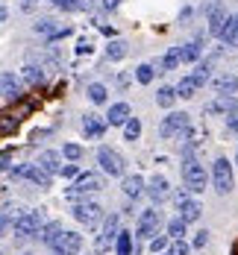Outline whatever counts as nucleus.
I'll return each instance as SVG.
<instances>
[{
    "instance_id": "1",
    "label": "nucleus",
    "mask_w": 238,
    "mask_h": 255,
    "mask_svg": "<svg viewBox=\"0 0 238 255\" xmlns=\"http://www.w3.org/2000/svg\"><path fill=\"white\" fill-rule=\"evenodd\" d=\"M41 226H44V214L41 211H21L12 220V229H15L18 238H35Z\"/></svg>"
},
{
    "instance_id": "2",
    "label": "nucleus",
    "mask_w": 238,
    "mask_h": 255,
    "mask_svg": "<svg viewBox=\"0 0 238 255\" xmlns=\"http://www.w3.org/2000/svg\"><path fill=\"white\" fill-rule=\"evenodd\" d=\"M212 182H215V191H218L221 197H227V194L233 191L236 176H233V164H230L227 158H215V164H212Z\"/></svg>"
},
{
    "instance_id": "3",
    "label": "nucleus",
    "mask_w": 238,
    "mask_h": 255,
    "mask_svg": "<svg viewBox=\"0 0 238 255\" xmlns=\"http://www.w3.org/2000/svg\"><path fill=\"white\" fill-rule=\"evenodd\" d=\"M183 179H185V188H188L191 194H200V191L206 188V170H203V164H200L197 158H185Z\"/></svg>"
},
{
    "instance_id": "4",
    "label": "nucleus",
    "mask_w": 238,
    "mask_h": 255,
    "mask_svg": "<svg viewBox=\"0 0 238 255\" xmlns=\"http://www.w3.org/2000/svg\"><path fill=\"white\" fill-rule=\"evenodd\" d=\"M97 161H100V170H103L106 176H124V155L118 153V150H112V147H100L97 150Z\"/></svg>"
},
{
    "instance_id": "5",
    "label": "nucleus",
    "mask_w": 238,
    "mask_h": 255,
    "mask_svg": "<svg viewBox=\"0 0 238 255\" xmlns=\"http://www.w3.org/2000/svg\"><path fill=\"white\" fill-rule=\"evenodd\" d=\"M100 188H103V179L97 173H77L74 185L68 188V200H79V197H85L91 191H100Z\"/></svg>"
},
{
    "instance_id": "6",
    "label": "nucleus",
    "mask_w": 238,
    "mask_h": 255,
    "mask_svg": "<svg viewBox=\"0 0 238 255\" xmlns=\"http://www.w3.org/2000/svg\"><path fill=\"white\" fill-rule=\"evenodd\" d=\"M188 127H191V115H185V112H171V115L162 121L159 135H162V138H174V135H183Z\"/></svg>"
},
{
    "instance_id": "7",
    "label": "nucleus",
    "mask_w": 238,
    "mask_h": 255,
    "mask_svg": "<svg viewBox=\"0 0 238 255\" xmlns=\"http://www.w3.org/2000/svg\"><path fill=\"white\" fill-rule=\"evenodd\" d=\"M50 247L59 255H77L79 250H82V235H79V232H65L62 229V235L53 241Z\"/></svg>"
},
{
    "instance_id": "8",
    "label": "nucleus",
    "mask_w": 238,
    "mask_h": 255,
    "mask_svg": "<svg viewBox=\"0 0 238 255\" xmlns=\"http://www.w3.org/2000/svg\"><path fill=\"white\" fill-rule=\"evenodd\" d=\"M162 226V214H159L156 208H147V211H141V217H138V238H144V241H150L153 235L159 232Z\"/></svg>"
},
{
    "instance_id": "9",
    "label": "nucleus",
    "mask_w": 238,
    "mask_h": 255,
    "mask_svg": "<svg viewBox=\"0 0 238 255\" xmlns=\"http://www.w3.org/2000/svg\"><path fill=\"white\" fill-rule=\"evenodd\" d=\"M12 173H15V176L29 179V182H35L38 188H50V182H53V176L47 173V170H41L38 164H21V167H12Z\"/></svg>"
},
{
    "instance_id": "10",
    "label": "nucleus",
    "mask_w": 238,
    "mask_h": 255,
    "mask_svg": "<svg viewBox=\"0 0 238 255\" xmlns=\"http://www.w3.org/2000/svg\"><path fill=\"white\" fill-rule=\"evenodd\" d=\"M74 217H77L79 223H85V226L91 229V226H97V223H100L103 208H100L97 203H77V205H74Z\"/></svg>"
},
{
    "instance_id": "11",
    "label": "nucleus",
    "mask_w": 238,
    "mask_h": 255,
    "mask_svg": "<svg viewBox=\"0 0 238 255\" xmlns=\"http://www.w3.org/2000/svg\"><path fill=\"white\" fill-rule=\"evenodd\" d=\"M177 211H180V217H183L185 223H194V220L200 217L203 205L197 203V200H191L185 191H180V194H177Z\"/></svg>"
},
{
    "instance_id": "12",
    "label": "nucleus",
    "mask_w": 238,
    "mask_h": 255,
    "mask_svg": "<svg viewBox=\"0 0 238 255\" xmlns=\"http://www.w3.org/2000/svg\"><path fill=\"white\" fill-rule=\"evenodd\" d=\"M21 94H24L21 79L15 77V74H0V97H6V100H18Z\"/></svg>"
},
{
    "instance_id": "13",
    "label": "nucleus",
    "mask_w": 238,
    "mask_h": 255,
    "mask_svg": "<svg viewBox=\"0 0 238 255\" xmlns=\"http://www.w3.org/2000/svg\"><path fill=\"white\" fill-rule=\"evenodd\" d=\"M106 118L100 115H94V112H88V115H82V132H85V138H100L106 132Z\"/></svg>"
},
{
    "instance_id": "14",
    "label": "nucleus",
    "mask_w": 238,
    "mask_h": 255,
    "mask_svg": "<svg viewBox=\"0 0 238 255\" xmlns=\"http://www.w3.org/2000/svg\"><path fill=\"white\" fill-rule=\"evenodd\" d=\"M168 188H171V185H168L165 176H153L150 182H147V194H150L153 203H165V200H168V194H171Z\"/></svg>"
},
{
    "instance_id": "15",
    "label": "nucleus",
    "mask_w": 238,
    "mask_h": 255,
    "mask_svg": "<svg viewBox=\"0 0 238 255\" xmlns=\"http://www.w3.org/2000/svg\"><path fill=\"white\" fill-rule=\"evenodd\" d=\"M115 238H118V214H109L103 220V235L97 238V250H106Z\"/></svg>"
},
{
    "instance_id": "16",
    "label": "nucleus",
    "mask_w": 238,
    "mask_h": 255,
    "mask_svg": "<svg viewBox=\"0 0 238 255\" xmlns=\"http://www.w3.org/2000/svg\"><path fill=\"white\" fill-rule=\"evenodd\" d=\"M130 118V106L127 103H112L109 106V115H106V124L109 127H124Z\"/></svg>"
},
{
    "instance_id": "17",
    "label": "nucleus",
    "mask_w": 238,
    "mask_h": 255,
    "mask_svg": "<svg viewBox=\"0 0 238 255\" xmlns=\"http://www.w3.org/2000/svg\"><path fill=\"white\" fill-rule=\"evenodd\" d=\"M218 38L224 41V47H238V15H230L227 18V26L221 29Z\"/></svg>"
},
{
    "instance_id": "18",
    "label": "nucleus",
    "mask_w": 238,
    "mask_h": 255,
    "mask_svg": "<svg viewBox=\"0 0 238 255\" xmlns=\"http://www.w3.org/2000/svg\"><path fill=\"white\" fill-rule=\"evenodd\" d=\"M227 18H230V15H227V9L212 6V9H209V35L218 38V35H221V29L227 26Z\"/></svg>"
},
{
    "instance_id": "19",
    "label": "nucleus",
    "mask_w": 238,
    "mask_h": 255,
    "mask_svg": "<svg viewBox=\"0 0 238 255\" xmlns=\"http://www.w3.org/2000/svg\"><path fill=\"white\" fill-rule=\"evenodd\" d=\"M38 167L41 170H47V173H59L62 170V155L56 153V150H44V153L38 155Z\"/></svg>"
},
{
    "instance_id": "20",
    "label": "nucleus",
    "mask_w": 238,
    "mask_h": 255,
    "mask_svg": "<svg viewBox=\"0 0 238 255\" xmlns=\"http://www.w3.org/2000/svg\"><path fill=\"white\" fill-rule=\"evenodd\" d=\"M121 188H124V194H127L130 200H135V197H141V191H144V179L138 176V173H132V176H124Z\"/></svg>"
},
{
    "instance_id": "21",
    "label": "nucleus",
    "mask_w": 238,
    "mask_h": 255,
    "mask_svg": "<svg viewBox=\"0 0 238 255\" xmlns=\"http://www.w3.org/2000/svg\"><path fill=\"white\" fill-rule=\"evenodd\" d=\"M59 235H62V223H59V220H50V223H44V226L38 229V235H35V238H38L41 244H47V247H50Z\"/></svg>"
},
{
    "instance_id": "22",
    "label": "nucleus",
    "mask_w": 238,
    "mask_h": 255,
    "mask_svg": "<svg viewBox=\"0 0 238 255\" xmlns=\"http://www.w3.org/2000/svg\"><path fill=\"white\" fill-rule=\"evenodd\" d=\"M212 71V59H206V62H194V74H191V82L197 85V88H203L206 82H209V74Z\"/></svg>"
},
{
    "instance_id": "23",
    "label": "nucleus",
    "mask_w": 238,
    "mask_h": 255,
    "mask_svg": "<svg viewBox=\"0 0 238 255\" xmlns=\"http://www.w3.org/2000/svg\"><path fill=\"white\" fill-rule=\"evenodd\" d=\"M177 68H180V47H171V50L165 53V59L159 62L153 71H156V74H162V71H177Z\"/></svg>"
},
{
    "instance_id": "24",
    "label": "nucleus",
    "mask_w": 238,
    "mask_h": 255,
    "mask_svg": "<svg viewBox=\"0 0 238 255\" xmlns=\"http://www.w3.org/2000/svg\"><path fill=\"white\" fill-rule=\"evenodd\" d=\"M200 56H203L200 41H188V44L180 47V62H200Z\"/></svg>"
},
{
    "instance_id": "25",
    "label": "nucleus",
    "mask_w": 238,
    "mask_h": 255,
    "mask_svg": "<svg viewBox=\"0 0 238 255\" xmlns=\"http://www.w3.org/2000/svg\"><path fill=\"white\" fill-rule=\"evenodd\" d=\"M174 94H177V97H183V100H191V97L197 94V85L191 82V77H185V79H180V82H177Z\"/></svg>"
},
{
    "instance_id": "26",
    "label": "nucleus",
    "mask_w": 238,
    "mask_h": 255,
    "mask_svg": "<svg viewBox=\"0 0 238 255\" xmlns=\"http://www.w3.org/2000/svg\"><path fill=\"white\" fill-rule=\"evenodd\" d=\"M88 100L94 103V106H103V103L109 100L106 85H100V82H91V85H88Z\"/></svg>"
},
{
    "instance_id": "27",
    "label": "nucleus",
    "mask_w": 238,
    "mask_h": 255,
    "mask_svg": "<svg viewBox=\"0 0 238 255\" xmlns=\"http://www.w3.org/2000/svg\"><path fill=\"white\" fill-rule=\"evenodd\" d=\"M215 91H218V94H236V91H238V77L215 79Z\"/></svg>"
},
{
    "instance_id": "28",
    "label": "nucleus",
    "mask_w": 238,
    "mask_h": 255,
    "mask_svg": "<svg viewBox=\"0 0 238 255\" xmlns=\"http://www.w3.org/2000/svg\"><path fill=\"white\" fill-rule=\"evenodd\" d=\"M156 103L162 106V109H171V106L177 103V94H174V88H171V85H162V88L156 91Z\"/></svg>"
},
{
    "instance_id": "29",
    "label": "nucleus",
    "mask_w": 238,
    "mask_h": 255,
    "mask_svg": "<svg viewBox=\"0 0 238 255\" xmlns=\"http://www.w3.org/2000/svg\"><path fill=\"white\" fill-rule=\"evenodd\" d=\"M106 56H109V62H121L127 56V41H109Z\"/></svg>"
},
{
    "instance_id": "30",
    "label": "nucleus",
    "mask_w": 238,
    "mask_h": 255,
    "mask_svg": "<svg viewBox=\"0 0 238 255\" xmlns=\"http://www.w3.org/2000/svg\"><path fill=\"white\" fill-rule=\"evenodd\" d=\"M233 106H236V97H233V94H221V97L209 106V112H224V115H227V112H233Z\"/></svg>"
},
{
    "instance_id": "31",
    "label": "nucleus",
    "mask_w": 238,
    "mask_h": 255,
    "mask_svg": "<svg viewBox=\"0 0 238 255\" xmlns=\"http://www.w3.org/2000/svg\"><path fill=\"white\" fill-rule=\"evenodd\" d=\"M115 244H118V255H132V232H118Z\"/></svg>"
},
{
    "instance_id": "32",
    "label": "nucleus",
    "mask_w": 238,
    "mask_h": 255,
    "mask_svg": "<svg viewBox=\"0 0 238 255\" xmlns=\"http://www.w3.org/2000/svg\"><path fill=\"white\" fill-rule=\"evenodd\" d=\"M138 135H141V121H138V118H127V124H124V138H127V141H138Z\"/></svg>"
},
{
    "instance_id": "33",
    "label": "nucleus",
    "mask_w": 238,
    "mask_h": 255,
    "mask_svg": "<svg viewBox=\"0 0 238 255\" xmlns=\"http://www.w3.org/2000/svg\"><path fill=\"white\" fill-rule=\"evenodd\" d=\"M153 77H156L153 65H147V62H144V65H138V68H135V79H138L141 85H150V82H153Z\"/></svg>"
},
{
    "instance_id": "34",
    "label": "nucleus",
    "mask_w": 238,
    "mask_h": 255,
    "mask_svg": "<svg viewBox=\"0 0 238 255\" xmlns=\"http://www.w3.org/2000/svg\"><path fill=\"white\" fill-rule=\"evenodd\" d=\"M185 226H188V223H185L183 217H174V220L168 223V238H174V241H177V238H183V235H185Z\"/></svg>"
},
{
    "instance_id": "35",
    "label": "nucleus",
    "mask_w": 238,
    "mask_h": 255,
    "mask_svg": "<svg viewBox=\"0 0 238 255\" xmlns=\"http://www.w3.org/2000/svg\"><path fill=\"white\" fill-rule=\"evenodd\" d=\"M24 82H29V85H41V82H44V74H41L35 65H26L24 68Z\"/></svg>"
},
{
    "instance_id": "36",
    "label": "nucleus",
    "mask_w": 238,
    "mask_h": 255,
    "mask_svg": "<svg viewBox=\"0 0 238 255\" xmlns=\"http://www.w3.org/2000/svg\"><path fill=\"white\" fill-rule=\"evenodd\" d=\"M191 253V244H185L183 238H177V241H174V247H171V253L168 255H188Z\"/></svg>"
},
{
    "instance_id": "37",
    "label": "nucleus",
    "mask_w": 238,
    "mask_h": 255,
    "mask_svg": "<svg viewBox=\"0 0 238 255\" xmlns=\"http://www.w3.org/2000/svg\"><path fill=\"white\" fill-rule=\"evenodd\" d=\"M165 247H168V238H165V235H153V238H150V253L153 255L162 253Z\"/></svg>"
},
{
    "instance_id": "38",
    "label": "nucleus",
    "mask_w": 238,
    "mask_h": 255,
    "mask_svg": "<svg viewBox=\"0 0 238 255\" xmlns=\"http://www.w3.org/2000/svg\"><path fill=\"white\" fill-rule=\"evenodd\" d=\"M62 153H65V158L77 161L79 155H82V147H79V144H65V147H62Z\"/></svg>"
},
{
    "instance_id": "39",
    "label": "nucleus",
    "mask_w": 238,
    "mask_h": 255,
    "mask_svg": "<svg viewBox=\"0 0 238 255\" xmlns=\"http://www.w3.org/2000/svg\"><path fill=\"white\" fill-rule=\"evenodd\" d=\"M206 244H209V232H206V229H200L197 235H194V241H191V247H194V250H203Z\"/></svg>"
},
{
    "instance_id": "40",
    "label": "nucleus",
    "mask_w": 238,
    "mask_h": 255,
    "mask_svg": "<svg viewBox=\"0 0 238 255\" xmlns=\"http://www.w3.org/2000/svg\"><path fill=\"white\" fill-rule=\"evenodd\" d=\"M53 3H56L62 12H71V9H77L79 6V0H53Z\"/></svg>"
},
{
    "instance_id": "41",
    "label": "nucleus",
    "mask_w": 238,
    "mask_h": 255,
    "mask_svg": "<svg viewBox=\"0 0 238 255\" xmlns=\"http://www.w3.org/2000/svg\"><path fill=\"white\" fill-rule=\"evenodd\" d=\"M12 229V214H0V238Z\"/></svg>"
},
{
    "instance_id": "42",
    "label": "nucleus",
    "mask_w": 238,
    "mask_h": 255,
    "mask_svg": "<svg viewBox=\"0 0 238 255\" xmlns=\"http://www.w3.org/2000/svg\"><path fill=\"white\" fill-rule=\"evenodd\" d=\"M59 173H62V176L65 179H77V164H62V170H59Z\"/></svg>"
},
{
    "instance_id": "43",
    "label": "nucleus",
    "mask_w": 238,
    "mask_h": 255,
    "mask_svg": "<svg viewBox=\"0 0 238 255\" xmlns=\"http://www.w3.org/2000/svg\"><path fill=\"white\" fill-rule=\"evenodd\" d=\"M118 3H121V0H100V6H103V9H115Z\"/></svg>"
},
{
    "instance_id": "44",
    "label": "nucleus",
    "mask_w": 238,
    "mask_h": 255,
    "mask_svg": "<svg viewBox=\"0 0 238 255\" xmlns=\"http://www.w3.org/2000/svg\"><path fill=\"white\" fill-rule=\"evenodd\" d=\"M9 167V153H0V170Z\"/></svg>"
},
{
    "instance_id": "45",
    "label": "nucleus",
    "mask_w": 238,
    "mask_h": 255,
    "mask_svg": "<svg viewBox=\"0 0 238 255\" xmlns=\"http://www.w3.org/2000/svg\"><path fill=\"white\" fill-rule=\"evenodd\" d=\"M6 18H9V9H6V6H0V21H6Z\"/></svg>"
},
{
    "instance_id": "46",
    "label": "nucleus",
    "mask_w": 238,
    "mask_h": 255,
    "mask_svg": "<svg viewBox=\"0 0 238 255\" xmlns=\"http://www.w3.org/2000/svg\"><path fill=\"white\" fill-rule=\"evenodd\" d=\"M50 255H59V253H56V250H53V253H50Z\"/></svg>"
},
{
    "instance_id": "47",
    "label": "nucleus",
    "mask_w": 238,
    "mask_h": 255,
    "mask_svg": "<svg viewBox=\"0 0 238 255\" xmlns=\"http://www.w3.org/2000/svg\"><path fill=\"white\" fill-rule=\"evenodd\" d=\"M236 167H238V155H236Z\"/></svg>"
},
{
    "instance_id": "48",
    "label": "nucleus",
    "mask_w": 238,
    "mask_h": 255,
    "mask_svg": "<svg viewBox=\"0 0 238 255\" xmlns=\"http://www.w3.org/2000/svg\"><path fill=\"white\" fill-rule=\"evenodd\" d=\"M26 255H32V253H26Z\"/></svg>"
}]
</instances>
